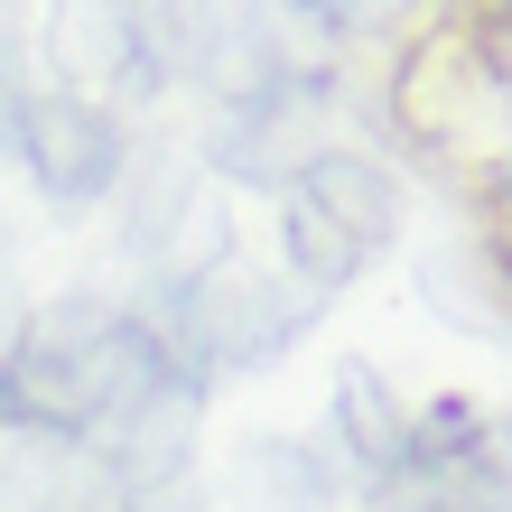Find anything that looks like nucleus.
<instances>
[{
  "mask_svg": "<svg viewBox=\"0 0 512 512\" xmlns=\"http://www.w3.org/2000/svg\"><path fill=\"white\" fill-rule=\"evenodd\" d=\"M503 196H512V177H503Z\"/></svg>",
  "mask_w": 512,
  "mask_h": 512,
  "instance_id": "obj_1",
  "label": "nucleus"
}]
</instances>
